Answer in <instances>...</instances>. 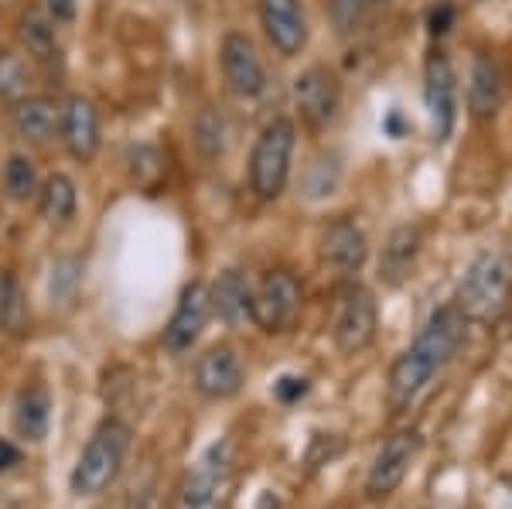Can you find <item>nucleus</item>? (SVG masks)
Wrapping results in <instances>:
<instances>
[{
	"label": "nucleus",
	"instance_id": "dca6fc26",
	"mask_svg": "<svg viewBox=\"0 0 512 509\" xmlns=\"http://www.w3.org/2000/svg\"><path fill=\"white\" fill-rule=\"evenodd\" d=\"M318 250H321V264L345 277L359 274L369 260V240L362 233V226H355L352 219H335L332 226H325Z\"/></svg>",
	"mask_w": 512,
	"mask_h": 509
},
{
	"label": "nucleus",
	"instance_id": "20e7f679",
	"mask_svg": "<svg viewBox=\"0 0 512 509\" xmlns=\"http://www.w3.org/2000/svg\"><path fill=\"white\" fill-rule=\"evenodd\" d=\"M297 147V127L291 117H274L260 130L250 154V188L256 199L274 202L284 195L291 178V161Z\"/></svg>",
	"mask_w": 512,
	"mask_h": 509
},
{
	"label": "nucleus",
	"instance_id": "1a4fd4ad",
	"mask_svg": "<svg viewBox=\"0 0 512 509\" xmlns=\"http://www.w3.org/2000/svg\"><path fill=\"white\" fill-rule=\"evenodd\" d=\"M420 448H424V438H420V431H414V428L390 434V438L383 441V448L376 451L373 465H369V475H366L369 499L393 496V492L403 486L407 472L414 469Z\"/></svg>",
	"mask_w": 512,
	"mask_h": 509
},
{
	"label": "nucleus",
	"instance_id": "5701e85b",
	"mask_svg": "<svg viewBox=\"0 0 512 509\" xmlns=\"http://www.w3.org/2000/svg\"><path fill=\"white\" fill-rule=\"evenodd\" d=\"M31 325L28 301L21 294V284L14 281L11 270H0V332L7 335H24Z\"/></svg>",
	"mask_w": 512,
	"mask_h": 509
},
{
	"label": "nucleus",
	"instance_id": "39448f33",
	"mask_svg": "<svg viewBox=\"0 0 512 509\" xmlns=\"http://www.w3.org/2000/svg\"><path fill=\"white\" fill-rule=\"evenodd\" d=\"M229 489H233L229 445H212L181 479L178 509H229Z\"/></svg>",
	"mask_w": 512,
	"mask_h": 509
},
{
	"label": "nucleus",
	"instance_id": "7ed1b4c3",
	"mask_svg": "<svg viewBox=\"0 0 512 509\" xmlns=\"http://www.w3.org/2000/svg\"><path fill=\"white\" fill-rule=\"evenodd\" d=\"M130 441H134V431H130L127 421H120V417H106V421H99L96 431L89 434L86 448H82L76 469H72V475H69L72 492L82 499L103 496V492L117 482V475L123 472Z\"/></svg>",
	"mask_w": 512,
	"mask_h": 509
},
{
	"label": "nucleus",
	"instance_id": "0eeeda50",
	"mask_svg": "<svg viewBox=\"0 0 512 509\" xmlns=\"http://www.w3.org/2000/svg\"><path fill=\"white\" fill-rule=\"evenodd\" d=\"M379 328V308L369 287L362 284H345L338 294V311H335V325H332V339L335 349L342 356H359L373 346Z\"/></svg>",
	"mask_w": 512,
	"mask_h": 509
},
{
	"label": "nucleus",
	"instance_id": "6e6552de",
	"mask_svg": "<svg viewBox=\"0 0 512 509\" xmlns=\"http://www.w3.org/2000/svg\"><path fill=\"white\" fill-rule=\"evenodd\" d=\"M301 281L291 270H270L253 291V318L267 335L291 332L301 318Z\"/></svg>",
	"mask_w": 512,
	"mask_h": 509
},
{
	"label": "nucleus",
	"instance_id": "f257e3e1",
	"mask_svg": "<svg viewBox=\"0 0 512 509\" xmlns=\"http://www.w3.org/2000/svg\"><path fill=\"white\" fill-rule=\"evenodd\" d=\"M465 328L468 322L454 305L431 311V318L420 325L414 342L390 366V387H386V393H390L393 410H410L431 393L444 369L454 363L458 349L465 346Z\"/></svg>",
	"mask_w": 512,
	"mask_h": 509
},
{
	"label": "nucleus",
	"instance_id": "2f4dec72",
	"mask_svg": "<svg viewBox=\"0 0 512 509\" xmlns=\"http://www.w3.org/2000/svg\"><path fill=\"white\" fill-rule=\"evenodd\" d=\"M256 509H284V506H280V499L274 496V492H263L260 503H256Z\"/></svg>",
	"mask_w": 512,
	"mask_h": 509
},
{
	"label": "nucleus",
	"instance_id": "f3484780",
	"mask_svg": "<svg viewBox=\"0 0 512 509\" xmlns=\"http://www.w3.org/2000/svg\"><path fill=\"white\" fill-rule=\"evenodd\" d=\"M506 96V79H502L499 62L489 52H475L468 65V117L478 123L495 120Z\"/></svg>",
	"mask_w": 512,
	"mask_h": 509
},
{
	"label": "nucleus",
	"instance_id": "72a5a7b5",
	"mask_svg": "<svg viewBox=\"0 0 512 509\" xmlns=\"http://www.w3.org/2000/svg\"><path fill=\"white\" fill-rule=\"evenodd\" d=\"M475 4H489V0H475Z\"/></svg>",
	"mask_w": 512,
	"mask_h": 509
},
{
	"label": "nucleus",
	"instance_id": "9b49d317",
	"mask_svg": "<svg viewBox=\"0 0 512 509\" xmlns=\"http://www.w3.org/2000/svg\"><path fill=\"white\" fill-rule=\"evenodd\" d=\"M294 106L311 130H325L342 106V82L325 65H311L294 79Z\"/></svg>",
	"mask_w": 512,
	"mask_h": 509
},
{
	"label": "nucleus",
	"instance_id": "6ab92c4d",
	"mask_svg": "<svg viewBox=\"0 0 512 509\" xmlns=\"http://www.w3.org/2000/svg\"><path fill=\"white\" fill-rule=\"evenodd\" d=\"M209 301H212V315L229 328L253 318V287L239 270H222L216 284L209 287Z\"/></svg>",
	"mask_w": 512,
	"mask_h": 509
},
{
	"label": "nucleus",
	"instance_id": "4be33fe9",
	"mask_svg": "<svg viewBox=\"0 0 512 509\" xmlns=\"http://www.w3.org/2000/svg\"><path fill=\"white\" fill-rule=\"evenodd\" d=\"M48 410L52 400L41 387H28L18 393V404H14V428L24 441H41L48 434Z\"/></svg>",
	"mask_w": 512,
	"mask_h": 509
},
{
	"label": "nucleus",
	"instance_id": "ddd939ff",
	"mask_svg": "<svg viewBox=\"0 0 512 509\" xmlns=\"http://www.w3.org/2000/svg\"><path fill=\"white\" fill-rule=\"evenodd\" d=\"M209 318H212L209 284H202V281L185 284V291L178 294L175 311H171V322L164 325V349L175 352V356L188 352L202 339Z\"/></svg>",
	"mask_w": 512,
	"mask_h": 509
},
{
	"label": "nucleus",
	"instance_id": "aec40b11",
	"mask_svg": "<svg viewBox=\"0 0 512 509\" xmlns=\"http://www.w3.org/2000/svg\"><path fill=\"white\" fill-rule=\"evenodd\" d=\"M14 134L21 137V141L28 144H48L55 137V130H59L62 123V110L55 106V100H48V96H24V100L14 103Z\"/></svg>",
	"mask_w": 512,
	"mask_h": 509
},
{
	"label": "nucleus",
	"instance_id": "a878e982",
	"mask_svg": "<svg viewBox=\"0 0 512 509\" xmlns=\"http://www.w3.org/2000/svg\"><path fill=\"white\" fill-rule=\"evenodd\" d=\"M195 147L202 151V158L216 161L226 151V120L219 117V110H202L195 120Z\"/></svg>",
	"mask_w": 512,
	"mask_h": 509
},
{
	"label": "nucleus",
	"instance_id": "7c9ffc66",
	"mask_svg": "<svg viewBox=\"0 0 512 509\" xmlns=\"http://www.w3.org/2000/svg\"><path fill=\"white\" fill-rule=\"evenodd\" d=\"M18 462H21V451L14 445H7V441H0V472L14 469Z\"/></svg>",
	"mask_w": 512,
	"mask_h": 509
},
{
	"label": "nucleus",
	"instance_id": "4468645a",
	"mask_svg": "<svg viewBox=\"0 0 512 509\" xmlns=\"http://www.w3.org/2000/svg\"><path fill=\"white\" fill-rule=\"evenodd\" d=\"M246 383V369H243V359L236 356L233 346L219 342V346H209L202 356L195 359V390L202 393L205 400H233L239 397Z\"/></svg>",
	"mask_w": 512,
	"mask_h": 509
},
{
	"label": "nucleus",
	"instance_id": "412c9836",
	"mask_svg": "<svg viewBox=\"0 0 512 509\" xmlns=\"http://www.w3.org/2000/svg\"><path fill=\"white\" fill-rule=\"evenodd\" d=\"M76 205H79V192L69 175H52L38 188V209L52 226L69 223V219L76 216Z\"/></svg>",
	"mask_w": 512,
	"mask_h": 509
},
{
	"label": "nucleus",
	"instance_id": "f8f14e48",
	"mask_svg": "<svg viewBox=\"0 0 512 509\" xmlns=\"http://www.w3.org/2000/svg\"><path fill=\"white\" fill-rule=\"evenodd\" d=\"M256 18L280 59H297L308 45V14L301 0H256Z\"/></svg>",
	"mask_w": 512,
	"mask_h": 509
},
{
	"label": "nucleus",
	"instance_id": "2eb2a0df",
	"mask_svg": "<svg viewBox=\"0 0 512 509\" xmlns=\"http://www.w3.org/2000/svg\"><path fill=\"white\" fill-rule=\"evenodd\" d=\"M420 253H424V229L417 223L396 226L383 243L379 253V281L386 287H403L414 277L420 264Z\"/></svg>",
	"mask_w": 512,
	"mask_h": 509
},
{
	"label": "nucleus",
	"instance_id": "c85d7f7f",
	"mask_svg": "<svg viewBox=\"0 0 512 509\" xmlns=\"http://www.w3.org/2000/svg\"><path fill=\"white\" fill-rule=\"evenodd\" d=\"M130 164H134V178L140 185H154L161 178V158L154 147H137V151H130Z\"/></svg>",
	"mask_w": 512,
	"mask_h": 509
},
{
	"label": "nucleus",
	"instance_id": "f03ea898",
	"mask_svg": "<svg viewBox=\"0 0 512 509\" xmlns=\"http://www.w3.org/2000/svg\"><path fill=\"white\" fill-rule=\"evenodd\" d=\"M512 301V246H485L465 267L451 305L461 311L468 325H492Z\"/></svg>",
	"mask_w": 512,
	"mask_h": 509
},
{
	"label": "nucleus",
	"instance_id": "bb28decb",
	"mask_svg": "<svg viewBox=\"0 0 512 509\" xmlns=\"http://www.w3.org/2000/svg\"><path fill=\"white\" fill-rule=\"evenodd\" d=\"M390 0H332V18L338 31H359L369 18H376Z\"/></svg>",
	"mask_w": 512,
	"mask_h": 509
},
{
	"label": "nucleus",
	"instance_id": "b1692460",
	"mask_svg": "<svg viewBox=\"0 0 512 509\" xmlns=\"http://www.w3.org/2000/svg\"><path fill=\"white\" fill-rule=\"evenodd\" d=\"M21 41L35 59H48L55 52V21L45 18L41 11H24L21 14Z\"/></svg>",
	"mask_w": 512,
	"mask_h": 509
},
{
	"label": "nucleus",
	"instance_id": "a211bd4d",
	"mask_svg": "<svg viewBox=\"0 0 512 509\" xmlns=\"http://www.w3.org/2000/svg\"><path fill=\"white\" fill-rule=\"evenodd\" d=\"M62 141L76 161H93L99 151V113L86 96H69L62 110Z\"/></svg>",
	"mask_w": 512,
	"mask_h": 509
},
{
	"label": "nucleus",
	"instance_id": "393cba45",
	"mask_svg": "<svg viewBox=\"0 0 512 509\" xmlns=\"http://www.w3.org/2000/svg\"><path fill=\"white\" fill-rule=\"evenodd\" d=\"M4 192L14 202H28L31 195H38V171L31 158L24 154H11L4 164Z\"/></svg>",
	"mask_w": 512,
	"mask_h": 509
},
{
	"label": "nucleus",
	"instance_id": "9d476101",
	"mask_svg": "<svg viewBox=\"0 0 512 509\" xmlns=\"http://www.w3.org/2000/svg\"><path fill=\"white\" fill-rule=\"evenodd\" d=\"M219 65H222V79H226L229 93L239 96V100H253L267 89V69H263V59L256 52L253 38L243 35V31H229L222 38L219 48Z\"/></svg>",
	"mask_w": 512,
	"mask_h": 509
},
{
	"label": "nucleus",
	"instance_id": "c756f323",
	"mask_svg": "<svg viewBox=\"0 0 512 509\" xmlns=\"http://www.w3.org/2000/svg\"><path fill=\"white\" fill-rule=\"evenodd\" d=\"M45 7H48V18L55 24H69L76 18V0H45Z\"/></svg>",
	"mask_w": 512,
	"mask_h": 509
},
{
	"label": "nucleus",
	"instance_id": "cd10ccee",
	"mask_svg": "<svg viewBox=\"0 0 512 509\" xmlns=\"http://www.w3.org/2000/svg\"><path fill=\"white\" fill-rule=\"evenodd\" d=\"M28 96V69L18 55H0V100L18 103Z\"/></svg>",
	"mask_w": 512,
	"mask_h": 509
},
{
	"label": "nucleus",
	"instance_id": "423d86ee",
	"mask_svg": "<svg viewBox=\"0 0 512 509\" xmlns=\"http://www.w3.org/2000/svg\"><path fill=\"white\" fill-rule=\"evenodd\" d=\"M424 110L434 144H448L458 127V76L444 48H431L424 62Z\"/></svg>",
	"mask_w": 512,
	"mask_h": 509
},
{
	"label": "nucleus",
	"instance_id": "473e14b6",
	"mask_svg": "<svg viewBox=\"0 0 512 509\" xmlns=\"http://www.w3.org/2000/svg\"><path fill=\"white\" fill-rule=\"evenodd\" d=\"M134 509H158V506H154V503H137Z\"/></svg>",
	"mask_w": 512,
	"mask_h": 509
}]
</instances>
